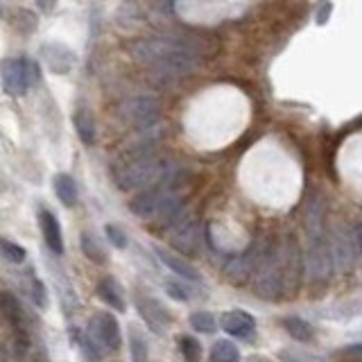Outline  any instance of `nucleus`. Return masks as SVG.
Segmentation results:
<instances>
[{"label":"nucleus","instance_id":"obj_1","mask_svg":"<svg viewBox=\"0 0 362 362\" xmlns=\"http://www.w3.org/2000/svg\"><path fill=\"white\" fill-rule=\"evenodd\" d=\"M131 50L140 64L168 78H184L197 66V52L181 39H143Z\"/></svg>","mask_w":362,"mask_h":362},{"label":"nucleus","instance_id":"obj_2","mask_svg":"<svg viewBox=\"0 0 362 362\" xmlns=\"http://www.w3.org/2000/svg\"><path fill=\"white\" fill-rule=\"evenodd\" d=\"M168 170L170 168L164 159L145 152V154L127 157L125 164L113 168V181L120 190H143L159 181Z\"/></svg>","mask_w":362,"mask_h":362},{"label":"nucleus","instance_id":"obj_3","mask_svg":"<svg viewBox=\"0 0 362 362\" xmlns=\"http://www.w3.org/2000/svg\"><path fill=\"white\" fill-rule=\"evenodd\" d=\"M254 272V292L268 301L279 299L285 290V254L276 247H270L268 252L259 256Z\"/></svg>","mask_w":362,"mask_h":362},{"label":"nucleus","instance_id":"obj_4","mask_svg":"<svg viewBox=\"0 0 362 362\" xmlns=\"http://www.w3.org/2000/svg\"><path fill=\"white\" fill-rule=\"evenodd\" d=\"M324 224H321V208L310 206L308 211V272L315 281H326L333 270V256L331 247L326 242V236H324Z\"/></svg>","mask_w":362,"mask_h":362},{"label":"nucleus","instance_id":"obj_5","mask_svg":"<svg viewBox=\"0 0 362 362\" xmlns=\"http://www.w3.org/2000/svg\"><path fill=\"white\" fill-rule=\"evenodd\" d=\"M0 78H3L5 91L12 98H21L39 82V64L30 57H21V59L12 57L0 64Z\"/></svg>","mask_w":362,"mask_h":362},{"label":"nucleus","instance_id":"obj_6","mask_svg":"<svg viewBox=\"0 0 362 362\" xmlns=\"http://www.w3.org/2000/svg\"><path fill=\"white\" fill-rule=\"evenodd\" d=\"M168 242L175 247L177 254L197 256L199 254V222L193 211L181 208L179 215L168 224Z\"/></svg>","mask_w":362,"mask_h":362},{"label":"nucleus","instance_id":"obj_7","mask_svg":"<svg viewBox=\"0 0 362 362\" xmlns=\"http://www.w3.org/2000/svg\"><path fill=\"white\" fill-rule=\"evenodd\" d=\"M120 118L131 127L147 129L159 120V104L152 98H134L120 107Z\"/></svg>","mask_w":362,"mask_h":362},{"label":"nucleus","instance_id":"obj_8","mask_svg":"<svg viewBox=\"0 0 362 362\" xmlns=\"http://www.w3.org/2000/svg\"><path fill=\"white\" fill-rule=\"evenodd\" d=\"M358 254H360L358 229H354V231H340L335 242L331 247L333 265H338L340 270H351L358 261Z\"/></svg>","mask_w":362,"mask_h":362},{"label":"nucleus","instance_id":"obj_9","mask_svg":"<svg viewBox=\"0 0 362 362\" xmlns=\"http://www.w3.org/2000/svg\"><path fill=\"white\" fill-rule=\"evenodd\" d=\"M39 55H41L43 64H45L52 73L66 75V73H71L73 66H75V52L71 50L68 45H64V43H57V41L43 43Z\"/></svg>","mask_w":362,"mask_h":362},{"label":"nucleus","instance_id":"obj_10","mask_svg":"<svg viewBox=\"0 0 362 362\" xmlns=\"http://www.w3.org/2000/svg\"><path fill=\"white\" fill-rule=\"evenodd\" d=\"M138 312H140V317L145 319L150 331H154V333H164L170 324H173V315H170V310L164 306V303H159L157 299H152V297H140L138 299Z\"/></svg>","mask_w":362,"mask_h":362},{"label":"nucleus","instance_id":"obj_11","mask_svg":"<svg viewBox=\"0 0 362 362\" xmlns=\"http://www.w3.org/2000/svg\"><path fill=\"white\" fill-rule=\"evenodd\" d=\"M220 326L231 338L252 340V335L256 333V319L247 310H229L220 317Z\"/></svg>","mask_w":362,"mask_h":362},{"label":"nucleus","instance_id":"obj_12","mask_svg":"<svg viewBox=\"0 0 362 362\" xmlns=\"http://www.w3.org/2000/svg\"><path fill=\"white\" fill-rule=\"evenodd\" d=\"M95 335L109 351H118L122 345V333L118 319L111 312H98L95 315Z\"/></svg>","mask_w":362,"mask_h":362},{"label":"nucleus","instance_id":"obj_13","mask_svg":"<svg viewBox=\"0 0 362 362\" xmlns=\"http://www.w3.org/2000/svg\"><path fill=\"white\" fill-rule=\"evenodd\" d=\"M0 312H3V317L9 321V326L14 328L16 335H21L25 340V312H23V306L21 301H18L12 292H0Z\"/></svg>","mask_w":362,"mask_h":362},{"label":"nucleus","instance_id":"obj_14","mask_svg":"<svg viewBox=\"0 0 362 362\" xmlns=\"http://www.w3.org/2000/svg\"><path fill=\"white\" fill-rule=\"evenodd\" d=\"M157 256H159V261L164 263L166 268L173 270L181 281H193V283L199 281V272L188 261L181 259L179 254L168 252V249H164V247H157Z\"/></svg>","mask_w":362,"mask_h":362},{"label":"nucleus","instance_id":"obj_15","mask_svg":"<svg viewBox=\"0 0 362 362\" xmlns=\"http://www.w3.org/2000/svg\"><path fill=\"white\" fill-rule=\"evenodd\" d=\"M39 220H41V231H43L48 249L55 252L57 256L64 254V236H61V226H59V220H57V215L50 211H41Z\"/></svg>","mask_w":362,"mask_h":362},{"label":"nucleus","instance_id":"obj_16","mask_svg":"<svg viewBox=\"0 0 362 362\" xmlns=\"http://www.w3.org/2000/svg\"><path fill=\"white\" fill-rule=\"evenodd\" d=\"M256 263H259V256H252V254L238 256V259H233L231 263L226 265V276L233 283H242V281H247L254 274Z\"/></svg>","mask_w":362,"mask_h":362},{"label":"nucleus","instance_id":"obj_17","mask_svg":"<svg viewBox=\"0 0 362 362\" xmlns=\"http://www.w3.org/2000/svg\"><path fill=\"white\" fill-rule=\"evenodd\" d=\"M98 294H100V299L107 303V306H111L116 312L127 310V303H125V299H122V292H120L118 283L113 279H102L98 283Z\"/></svg>","mask_w":362,"mask_h":362},{"label":"nucleus","instance_id":"obj_18","mask_svg":"<svg viewBox=\"0 0 362 362\" xmlns=\"http://www.w3.org/2000/svg\"><path fill=\"white\" fill-rule=\"evenodd\" d=\"M52 186H55V193L59 197V202L64 206H75L78 204V186H75V181L71 175H57L52 179Z\"/></svg>","mask_w":362,"mask_h":362},{"label":"nucleus","instance_id":"obj_19","mask_svg":"<svg viewBox=\"0 0 362 362\" xmlns=\"http://www.w3.org/2000/svg\"><path fill=\"white\" fill-rule=\"evenodd\" d=\"M75 129H78V136L84 145H93L95 143V122H93V116L91 111L87 109H80L75 113Z\"/></svg>","mask_w":362,"mask_h":362},{"label":"nucleus","instance_id":"obj_20","mask_svg":"<svg viewBox=\"0 0 362 362\" xmlns=\"http://www.w3.org/2000/svg\"><path fill=\"white\" fill-rule=\"evenodd\" d=\"M283 328L288 331V335L292 340L297 342H310L312 335H315V331H312V326L301 317H285L283 319Z\"/></svg>","mask_w":362,"mask_h":362},{"label":"nucleus","instance_id":"obj_21","mask_svg":"<svg viewBox=\"0 0 362 362\" xmlns=\"http://www.w3.org/2000/svg\"><path fill=\"white\" fill-rule=\"evenodd\" d=\"M190 326L197 333H204V335H213L217 331V317L208 310H197L190 315Z\"/></svg>","mask_w":362,"mask_h":362},{"label":"nucleus","instance_id":"obj_22","mask_svg":"<svg viewBox=\"0 0 362 362\" xmlns=\"http://www.w3.org/2000/svg\"><path fill=\"white\" fill-rule=\"evenodd\" d=\"M82 252H84V256H87L89 261L98 263V265H102L104 261H107L104 249L100 247V240L93 233H82Z\"/></svg>","mask_w":362,"mask_h":362},{"label":"nucleus","instance_id":"obj_23","mask_svg":"<svg viewBox=\"0 0 362 362\" xmlns=\"http://www.w3.org/2000/svg\"><path fill=\"white\" fill-rule=\"evenodd\" d=\"M179 351L184 356L186 362H202V345L199 340L190 338V335H181L179 338Z\"/></svg>","mask_w":362,"mask_h":362},{"label":"nucleus","instance_id":"obj_24","mask_svg":"<svg viewBox=\"0 0 362 362\" xmlns=\"http://www.w3.org/2000/svg\"><path fill=\"white\" fill-rule=\"evenodd\" d=\"M0 256L7 261V263H12V265H21L25 261V249L21 245H16L12 240H7V238H0Z\"/></svg>","mask_w":362,"mask_h":362},{"label":"nucleus","instance_id":"obj_25","mask_svg":"<svg viewBox=\"0 0 362 362\" xmlns=\"http://www.w3.org/2000/svg\"><path fill=\"white\" fill-rule=\"evenodd\" d=\"M213 362H240V351L229 340H220L213 347Z\"/></svg>","mask_w":362,"mask_h":362},{"label":"nucleus","instance_id":"obj_26","mask_svg":"<svg viewBox=\"0 0 362 362\" xmlns=\"http://www.w3.org/2000/svg\"><path fill=\"white\" fill-rule=\"evenodd\" d=\"M129 351H131V362H147V342L136 328H131Z\"/></svg>","mask_w":362,"mask_h":362},{"label":"nucleus","instance_id":"obj_27","mask_svg":"<svg viewBox=\"0 0 362 362\" xmlns=\"http://www.w3.org/2000/svg\"><path fill=\"white\" fill-rule=\"evenodd\" d=\"M30 299L34 301V306H39V308H45L48 306V292H45V285L41 279H34L30 281Z\"/></svg>","mask_w":362,"mask_h":362},{"label":"nucleus","instance_id":"obj_28","mask_svg":"<svg viewBox=\"0 0 362 362\" xmlns=\"http://www.w3.org/2000/svg\"><path fill=\"white\" fill-rule=\"evenodd\" d=\"M104 233H107L109 242H111L113 247H116V249H125V247H127V236L122 233L120 226H116V224H107V226H104Z\"/></svg>","mask_w":362,"mask_h":362},{"label":"nucleus","instance_id":"obj_29","mask_svg":"<svg viewBox=\"0 0 362 362\" xmlns=\"http://www.w3.org/2000/svg\"><path fill=\"white\" fill-rule=\"evenodd\" d=\"M166 292H168L173 299H177V301H188V297H190V292H188L186 285L181 283V279H179V281L168 279V281H166Z\"/></svg>","mask_w":362,"mask_h":362},{"label":"nucleus","instance_id":"obj_30","mask_svg":"<svg viewBox=\"0 0 362 362\" xmlns=\"http://www.w3.org/2000/svg\"><path fill=\"white\" fill-rule=\"evenodd\" d=\"M249 362H270V360H265V358H261V356H254Z\"/></svg>","mask_w":362,"mask_h":362}]
</instances>
